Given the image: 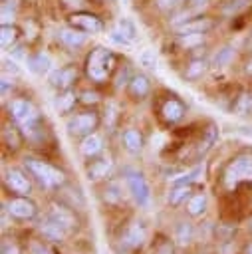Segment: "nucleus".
Here are the masks:
<instances>
[{
	"label": "nucleus",
	"instance_id": "423d86ee",
	"mask_svg": "<svg viewBox=\"0 0 252 254\" xmlns=\"http://www.w3.org/2000/svg\"><path fill=\"white\" fill-rule=\"evenodd\" d=\"M69 20H71V24H73L75 28H79V30H83V32L99 34V32L103 30L101 22H99L95 16H91V14H73Z\"/></svg>",
	"mask_w": 252,
	"mask_h": 254
},
{
	"label": "nucleus",
	"instance_id": "a878e982",
	"mask_svg": "<svg viewBox=\"0 0 252 254\" xmlns=\"http://www.w3.org/2000/svg\"><path fill=\"white\" fill-rule=\"evenodd\" d=\"M73 101H75V95H73V93H69V91H65L63 95H60V97H58L56 107H58L60 111H67V109L73 105Z\"/></svg>",
	"mask_w": 252,
	"mask_h": 254
},
{
	"label": "nucleus",
	"instance_id": "9b49d317",
	"mask_svg": "<svg viewBox=\"0 0 252 254\" xmlns=\"http://www.w3.org/2000/svg\"><path fill=\"white\" fill-rule=\"evenodd\" d=\"M161 113H163L165 121L175 123V121H179V119L183 117L185 107H183V103H181V101H177V99H169V101H165V103H163Z\"/></svg>",
	"mask_w": 252,
	"mask_h": 254
},
{
	"label": "nucleus",
	"instance_id": "6e6552de",
	"mask_svg": "<svg viewBox=\"0 0 252 254\" xmlns=\"http://www.w3.org/2000/svg\"><path fill=\"white\" fill-rule=\"evenodd\" d=\"M12 115H14V119L16 121H20V123H26V125H30L34 119H36V111H34V107L28 103V101H22V99H18V101H14L12 103Z\"/></svg>",
	"mask_w": 252,
	"mask_h": 254
},
{
	"label": "nucleus",
	"instance_id": "412c9836",
	"mask_svg": "<svg viewBox=\"0 0 252 254\" xmlns=\"http://www.w3.org/2000/svg\"><path fill=\"white\" fill-rule=\"evenodd\" d=\"M42 230H44V234H46V236H50L52 240H62V238H63V226H62V224H58L56 220H52V222L44 224V226H42Z\"/></svg>",
	"mask_w": 252,
	"mask_h": 254
},
{
	"label": "nucleus",
	"instance_id": "c85d7f7f",
	"mask_svg": "<svg viewBox=\"0 0 252 254\" xmlns=\"http://www.w3.org/2000/svg\"><path fill=\"white\" fill-rule=\"evenodd\" d=\"M246 2H250V0H226L224 6H222V10H224L226 14H232V12L240 10L242 6H246Z\"/></svg>",
	"mask_w": 252,
	"mask_h": 254
},
{
	"label": "nucleus",
	"instance_id": "39448f33",
	"mask_svg": "<svg viewBox=\"0 0 252 254\" xmlns=\"http://www.w3.org/2000/svg\"><path fill=\"white\" fill-rule=\"evenodd\" d=\"M97 125V115L95 113H79L73 119L67 121V129L71 135H83V133H91V129H95Z\"/></svg>",
	"mask_w": 252,
	"mask_h": 254
},
{
	"label": "nucleus",
	"instance_id": "20e7f679",
	"mask_svg": "<svg viewBox=\"0 0 252 254\" xmlns=\"http://www.w3.org/2000/svg\"><path fill=\"white\" fill-rule=\"evenodd\" d=\"M127 185H129V190H131V194L139 206H147L151 202V189H149V185L141 173H129Z\"/></svg>",
	"mask_w": 252,
	"mask_h": 254
},
{
	"label": "nucleus",
	"instance_id": "f8f14e48",
	"mask_svg": "<svg viewBox=\"0 0 252 254\" xmlns=\"http://www.w3.org/2000/svg\"><path fill=\"white\" fill-rule=\"evenodd\" d=\"M210 26H212L210 20L198 18V20H189V22H185L183 26H179V32H181V34H202V32H206Z\"/></svg>",
	"mask_w": 252,
	"mask_h": 254
},
{
	"label": "nucleus",
	"instance_id": "0eeeda50",
	"mask_svg": "<svg viewBox=\"0 0 252 254\" xmlns=\"http://www.w3.org/2000/svg\"><path fill=\"white\" fill-rule=\"evenodd\" d=\"M8 212L16 218H32L36 214V206L28 198H14L8 204Z\"/></svg>",
	"mask_w": 252,
	"mask_h": 254
},
{
	"label": "nucleus",
	"instance_id": "4be33fe9",
	"mask_svg": "<svg viewBox=\"0 0 252 254\" xmlns=\"http://www.w3.org/2000/svg\"><path fill=\"white\" fill-rule=\"evenodd\" d=\"M14 40H16V28L4 24L2 30H0V44H2V48H10L14 44Z\"/></svg>",
	"mask_w": 252,
	"mask_h": 254
},
{
	"label": "nucleus",
	"instance_id": "1a4fd4ad",
	"mask_svg": "<svg viewBox=\"0 0 252 254\" xmlns=\"http://www.w3.org/2000/svg\"><path fill=\"white\" fill-rule=\"evenodd\" d=\"M6 183H8V187H10L14 192H20V194H28V192H30V183H28V179L24 177V173H20L18 169H10V171H8Z\"/></svg>",
	"mask_w": 252,
	"mask_h": 254
},
{
	"label": "nucleus",
	"instance_id": "bb28decb",
	"mask_svg": "<svg viewBox=\"0 0 252 254\" xmlns=\"http://www.w3.org/2000/svg\"><path fill=\"white\" fill-rule=\"evenodd\" d=\"M236 113L238 115H246L250 109H252V97L250 95H242L240 99H238V103H236Z\"/></svg>",
	"mask_w": 252,
	"mask_h": 254
},
{
	"label": "nucleus",
	"instance_id": "f03ea898",
	"mask_svg": "<svg viewBox=\"0 0 252 254\" xmlns=\"http://www.w3.org/2000/svg\"><path fill=\"white\" fill-rule=\"evenodd\" d=\"M252 181V155H238L224 173V183L228 189L236 187L238 183H250Z\"/></svg>",
	"mask_w": 252,
	"mask_h": 254
},
{
	"label": "nucleus",
	"instance_id": "e433bc0d",
	"mask_svg": "<svg viewBox=\"0 0 252 254\" xmlns=\"http://www.w3.org/2000/svg\"><path fill=\"white\" fill-rule=\"evenodd\" d=\"M246 69H248V73H252V62L248 64V67H246Z\"/></svg>",
	"mask_w": 252,
	"mask_h": 254
},
{
	"label": "nucleus",
	"instance_id": "c756f323",
	"mask_svg": "<svg viewBox=\"0 0 252 254\" xmlns=\"http://www.w3.org/2000/svg\"><path fill=\"white\" fill-rule=\"evenodd\" d=\"M202 69H204V64H202V62H194V64L189 67L187 75H189V77H196V75H198Z\"/></svg>",
	"mask_w": 252,
	"mask_h": 254
},
{
	"label": "nucleus",
	"instance_id": "5701e85b",
	"mask_svg": "<svg viewBox=\"0 0 252 254\" xmlns=\"http://www.w3.org/2000/svg\"><path fill=\"white\" fill-rule=\"evenodd\" d=\"M52 218H54L58 224H62L63 228H67V226L73 224V216H71L69 212H65L63 208H58V206H54V210H52Z\"/></svg>",
	"mask_w": 252,
	"mask_h": 254
},
{
	"label": "nucleus",
	"instance_id": "72a5a7b5",
	"mask_svg": "<svg viewBox=\"0 0 252 254\" xmlns=\"http://www.w3.org/2000/svg\"><path fill=\"white\" fill-rule=\"evenodd\" d=\"M177 2H179V0H159V6H161V8H173Z\"/></svg>",
	"mask_w": 252,
	"mask_h": 254
},
{
	"label": "nucleus",
	"instance_id": "6ab92c4d",
	"mask_svg": "<svg viewBox=\"0 0 252 254\" xmlns=\"http://www.w3.org/2000/svg\"><path fill=\"white\" fill-rule=\"evenodd\" d=\"M60 38H62L67 46H79V44L85 42V36H83L81 32H77V30H62Z\"/></svg>",
	"mask_w": 252,
	"mask_h": 254
},
{
	"label": "nucleus",
	"instance_id": "4468645a",
	"mask_svg": "<svg viewBox=\"0 0 252 254\" xmlns=\"http://www.w3.org/2000/svg\"><path fill=\"white\" fill-rule=\"evenodd\" d=\"M28 67L34 71V73H48L50 71V67H52V62H50V58L46 56V54H38V56H32V58H28Z\"/></svg>",
	"mask_w": 252,
	"mask_h": 254
},
{
	"label": "nucleus",
	"instance_id": "4c0bfd02",
	"mask_svg": "<svg viewBox=\"0 0 252 254\" xmlns=\"http://www.w3.org/2000/svg\"><path fill=\"white\" fill-rule=\"evenodd\" d=\"M248 254H252V244H250V246H248Z\"/></svg>",
	"mask_w": 252,
	"mask_h": 254
},
{
	"label": "nucleus",
	"instance_id": "473e14b6",
	"mask_svg": "<svg viewBox=\"0 0 252 254\" xmlns=\"http://www.w3.org/2000/svg\"><path fill=\"white\" fill-rule=\"evenodd\" d=\"M2 254H20V250L14 244H4L2 246Z\"/></svg>",
	"mask_w": 252,
	"mask_h": 254
},
{
	"label": "nucleus",
	"instance_id": "7ed1b4c3",
	"mask_svg": "<svg viewBox=\"0 0 252 254\" xmlns=\"http://www.w3.org/2000/svg\"><path fill=\"white\" fill-rule=\"evenodd\" d=\"M26 167L34 173V177L40 179V183H44L46 187H58L63 183V173L54 169L52 165L44 163V161H36V159H26Z\"/></svg>",
	"mask_w": 252,
	"mask_h": 254
},
{
	"label": "nucleus",
	"instance_id": "aec40b11",
	"mask_svg": "<svg viewBox=\"0 0 252 254\" xmlns=\"http://www.w3.org/2000/svg\"><path fill=\"white\" fill-rule=\"evenodd\" d=\"M204 206H206V196H204V194H196V196H192V198L189 200L187 210H189V214L198 216V214H202Z\"/></svg>",
	"mask_w": 252,
	"mask_h": 254
},
{
	"label": "nucleus",
	"instance_id": "cd10ccee",
	"mask_svg": "<svg viewBox=\"0 0 252 254\" xmlns=\"http://www.w3.org/2000/svg\"><path fill=\"white\" fill-rule=\"evenodd\" d=\"M189 192H190L189 187H179V189H175V190L169 194V202H171V204H179Z\"/></svg>",
	"mask_w": 252,
	"mask_h": 254
},
{
	"label": "nucleus",
	"instance_id": "9d476101",
	"mask_svg": "<svg viewBox=\"0 0 252 254\" xmlns=\"http://www.w3.org/2000/svg\"><path fill=\"white\" fill-rule=\"evenodd\" d=\"M75 69H71V67H63V69H56V71H52V75H50V83L54 85V87H60V89H65L73 79H75Z\"/></svg>",
	"mask_w": 252,
	"mask_h": 254
},
{
	"label": "nucleus",
	"instance_id": "2eb2a0df",
	"mask_svg": "<svg viewBox=\"0 0 252 254\" xmlns=\"http://www.w3.org/2000/svg\"><path fill=\"white\" fill-rule=\"evenodd\" d=\"M99 151H101V137L95 135V133H89V135L83 139V143H81V153H83L85 157H93V155H97Z\"/></svg>",
	"mask_w": 252,
	"mask_h": 254
},
{
	"label": "nucleus",
	"instance_id": "f704fd0d",
	"mask_svg": "<svg viewBox=\"0 0 252 254\" xmlns=\"http://www.w3.org/2000/svg\"><path fill=\"white\" fill-rule=\"evenodd\" d=\"M34 254H48V252L42 246H34Z\"/></svg>",
	"mask_w": 252,
	"mask_h": 254
},
{
	"label": "nucleus",
	"instance_id": "a211bd4d",
	"mask_svg": "<svg viewBox=\"0 0 252 254\" xmlns=\"http://www.w3.org/2000/svg\"><path fill=\"white\" fill-rule=\"evenodd\" d=\"M109 169H111V161L109 159H101V161H95L89 167L87 175H89V179H101V177H105L109 173Z\"/></svg>",
	"mask_w": 252,
	"mask_h": 254
},
{
	"label": "nucleus",
	"instance_id": "7c9ffc66",
	"mask_svg": "<svg viewBox=\"0 0 252 254\" xmlns=\"http://www.w3.org/2000/svg\"><path fill=\"white\" fill-rule=\"evenodd\" d=\"M230 56H232V52H230L228 48H224V50H222V52L216 56L214 64H216V65H222V64H226V62H228V58H230Z\"/></svg>",
	"mask_w": 252,
	"mask_h": 254
},
{
	"label": "nucleus",
	"instance_id": "ddd939ff",
	"mask_svg": "<svg viewBox=\"0 0 252 254\" xmlns=\"http://www.w3.org/2000/svg\"><path fill=\"white\" fill-rule=\"evenodd\" d=\"M145 238H147L145 228H143L141 224H133V226L127 230V234H125V244L131 246V248H139V246L145 242Z\"/></svg>",
	"mask_w": 252,
	"mask_h": 254
},
{
	"label": "nucleus",
	"instance_id": "f3484780",
	"mask_svg": "<svg viewBox=\"0 0 252 254\" xmlns=\"http://www.w3.org/2000/svg\"><path fill=\"white\" fill-rule=\"evenodd\" d=\"M129 89H131V93H133L135 97H145V95L149 93V79H147L145 75H137V77L131 79Z\"/></svg>",
	"mask_w": 252,
	"mask_h": 254
},
{
	"label": "nucleus",
	"instance_id": "2f4dec72",
	"mask_svg": "<svg viewBox=\"0 0 252 254\" xmlns=\"http://www.w3.org/2000/svg\"><path fill=\"white\" fill-rule=\"evenodd\" d=\"M97 99H99V95H97L95 91H83V93H81V101H83V103H95Z\"/></svg>",
	"mask_w": 252,
	"mask_h": 254
},
{
	"label": "nucleus",
	"instance_id": "f257e3e1",
	"mask_svg": "<svg viewBox=\"0 0 252 254\" xmlns=\"http://www.w3.org/2000/svg\"><path fill=\"white\" fill-rule=\"evenodd\" d=\"M113 64H115V56L105 48H97L87 58V73L93 81H105L113 69Z\"/></svg>",
	"mask_w": 252,
	"mask_h": 254
},
{
	"label": "nucleus",
	"instance_id": "393cba45",
	"mask_svg": "<svg viewBox=\"0 0 252 254\" xmlns=\"http://www.w3.org/2000/svg\"><path fill=\"white\" fill-rule=\"evenodd\" d=\"M117 32H121L129 42H133V40H135V26H133L129 20H125V18L117 24Z\"/></svg>",
	"mask_w": 252,
	"mask_h": 254
},
{
	"label": "nucleus",
	"instance_id": "dca6fc26",
	"mask_svg": "<svg viewBox=\"0 0 252 254\" xmlns=\"http://www.w3.org/2000/svg\"><path fill=\"white\" fill-rule=\"evenodd\" d=\"M123 143H125V147H127L131 153H137V151H141V147H143V139H141L139 131H135V129H127V131L123 133Z\"/></svg>",
	"mask_w": 252,
	"mask_h": 254
},
{
	"label": "nucleus",
	"instance_id": "b1692460",
	"mask_svg": "<svg viewBox=\"0 0 252 254\" xmlns=\"http://www.w3.org/2000/svg\"><path fill=\"white\" fill-rule=\"evenodd\" d=\"M139 64L143 67H147V69H155L157 67V56H155V52L153 50H143L139 54Z\"/></svg>",
	"mask_w": 252,
	"mask_h": 254
},
{
	"label": "nucleus",
	"instance_id": "c9c22d12",
	"mask_svg": "<svg viewBox=\"0 0 252 254\" xmlns=\"http://www.w3.org/2000/svg\"><path fill=\"white\" fill-rule=\"evenodd\" d=\"M67 4H69V6H79L81 0H67Z\"/></svg>",
	"mask_w": 252,
	"mask_h": 254
}]
</instances>
